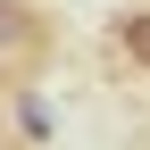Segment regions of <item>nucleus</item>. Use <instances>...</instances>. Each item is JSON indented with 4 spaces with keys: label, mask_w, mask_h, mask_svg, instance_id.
<instances>
[{
    "label": "nucleus",
    "mask_w": 150,
    "mask_h": 150,
    "mask_svg": "<svg viewBox=\"0 0 150 150\" xmlns=\"http://www.w3.org/2000/svg\"><path fill=\"white\" fill-rule=\"evenodd\" d=\"M25 50H42V17L33 0H0V59H25Z\"/></svg>",
    "instance_id": "1"
},
{
    "label": "nucleus",
    "mask_w": 150,
    "mask_h": 150,
    "mask_svg": "<svg viewBox=\"0 0 150 150\" xmlns=\"http://www.w3.org/2000/svg\"><path fill=\"white\" fill-rule=\"evenodd\" d=\"M117 50L134 59L142 75H150V8H134V17H117Z\"/></svg>",
    "instance_id": "2"
},
{
    "label": "nucleus",
    "mask_w": 150,
    "mask_h": 150,
    "mask_svg": "<svg viewBox=\"0 0 150 150\" xmlns=\"http://www.w3.org/2000/svg\"><path fill=\"white\" fill-rule=\"evenodd\" d=\"M0 83H8V59H0Z\"/></svg>",
    "instance_id": "4"
},
{
    "label": "nucleus",
    "mask_w": 150,
    "mask_h": 150,
    "mask_svg": "<svg viewBox=\"0 0 150 150\" xmlns=\"http://www.w3.org/2000/svg\"><path fill=\"white\" fill-rule=\"evenodd\" d=\"M17 134H25V142H42V134H50V108L33 100V92H25V100H17Z\"/></svg>",
    "instance_id": "3"
},
{
    "label": "nucleus",
    "mask_w": 150,
    "mask_h": 150,
    "mask_svg": "<svg viewBox=\"0 0 150 150\" xmlns=\"http://www.w3.org/2000/svg\"><path fill=\"white\" fill-rule=\"evenodd\" d=\"M0 150H8V142H0Z\"/></svg>",
    "instance_id": "5"
}]
</instances>
